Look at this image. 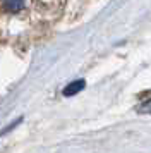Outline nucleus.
Instances as JSON below:
<instances>
[{
  "label": "nucleus",
  "instance_id": "f257e3e1",
  "mask_svg": "<svg viewBox=\"0 0 151 153\" xmlns=\"http://www.w3.org/2000/svg\"><path fill=\"white\" fill-rule=\"evenodd\" d=\"M24 2L26 0H0L4 10H7V12H19L24 7Z\"/></svg>",
  "mask_w": 151,
  "mask_h": 153
},
{
  "label": "nucleus",
  "instance_id": "f03ea898",
  "mask_svg": "<svg viewBox=\"0 0 151 153\" xmlns=\"http://www.w3.org/2000/svg\"><path fill=\"white\" fill-rule=\"evenodd\" d=\"M84 88V81L79 79V81H74V83H70L69 86H65V90H64V95L65 97H72L76 93H79V91Z\"/></svg>",
  "mask_w": 151,
  "mask_h": 153
},
{
  "label": "nucleus",
  "instance_id": "7ed1b4c3",
  "mask_svg": "<svg viewBox=\"0 0 151 153\" xmlns=\"http://www.w3.org/2000/svg\"><path fill=\"white\" fill-rule=\"evenodd\" d=\"M141 112H148V114H151V100H148V102H144L143 105H141V108H139Z\"/></svg>",
  "mask_w": 151,
  "mask_h": 153
}]
</instances>
